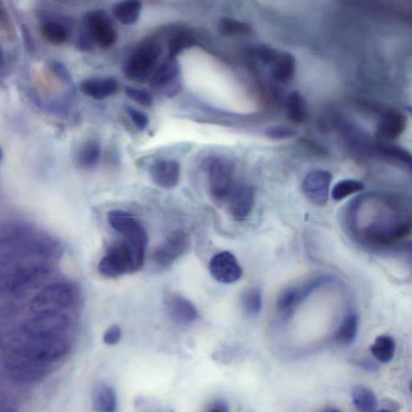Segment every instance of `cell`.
<instances>
[{
	"mask_svg": "<svg viewBox=\"0 0 412 412\" xmlns=\"http://www.w3.org/2000/svg\"><path fill=\"white\" fill-rule=\"evenodd\" d=\"M352 399L358 412H375L378 409V398L367 387L363 385L353 387Z\"/></svg>",
	"mask_w": 412,
	"mask_h": 412,
	"instance_id": "603a6c76",
	"label": "cell"
},
{
	"mask_svg": "<svg viewBox=\"0 0 412 412\" xmlns=\"http://www.w3.org/2000/svg\"><path fill=\"white\" fill-rule=\"evenodd\" d=\"M42 35L46 42L54 45H61L69 37L67 28L61 23L54 20L45 21L40 28Z\"/></svg>",
	"mask_w": 412,
	"mask_h": 412,
	"instance_id": "83f0119b",
	"label": "cell"
},
{
	"mask_svg": "<svg viewBox=\"0 0 412 412\" xmlns=\"http://www.w3.org/2000/svg\"><path fill=\"white\" fill-rule=\"evenodd\" d=\"M84 25L93 42L102 49L112 47L117 40V32L105 11H89L84 16Z\"/></svg>",
	"mask_w": 412,
	"mask_h": 412,
	"instance_id": "30bf717a",
	"label": "cell"
},
{
	"mask_svg": "<svg viewBox=\"0 0 412 412\" xmlns=\"http://www.w3.org/2000/svg\"><path fill=\"white\" fill-rule=\"evenodd\" d=\"M161 54V46L156 40H144L125 60L123 66L124 76L137 83L150 80L158 68L156 65Z\"/></svg>",
	"mask_w": 412,
	"mask_h": 412,
	"instance_id": "7a4b0ae2",
	"label": "cell"
},
{
	"mask_svg": "<svg viewBox=\"0 0 412 412\" xmlns=\"http://www.w3.org/2000/svg\"><path fill=\"white\" fill-rule=\"evenodd\" d=\"M121 329L119 326H110L107 331L105 334L103 336V341L107 345L114 346L118 343L121 339Z\"/></svg>",
	"mask_w": 412,
	"mask_h": 412,
	"instance_id": "ab89813d",
	"label": "cell"
},
{
	"mask_svg": "<svg viewBox=\"0 0 412 412\" xmlns=\"http://www.w3.org/2000/svg\"><path fill=\"white\" fill-rule=\"evenodd\" d=\"M232 218L245 220L252 213L254 205V191L247 184H235L225 201Z\"/></svg>",
	"mask_w": 412,
	"mask_h": 412,
	"instance_id": "4fadbf2b",
	"label": "cell"
},
{
	"mask_svg": "<svg viewBox=\"0 0 412 412\" xmlns=\"http://www.w3.org/2000/svg\"><path fill=\"white\" fill-rule=\"evenodd\" d=\"M46 275H48L47 269L40 266H29L16 271L8 282V289L13 294L27 292L42 281Z\"/></svg>",
	"mask_w": 412,
	"mask_h": 412,
	"instance_id": "e0dca14e",
	"label": "cell"
},
{
	"mask_svg": "<svg viewBox=\"0 0 412 412\" xmlns=\"http://www.w3.org/2000/svg\"><path fill=\"white\" fill-rule=\"evenodd\" d=\"M219 30L225 36L241 37L251 33L252 28L245 22L230 18H223L219 23Z\"/></svg>",
	"mask_w": 412,
	"mask_h": 412,
	"instance_id": "1f68e13d",
	"label": "cell"
},
{
	"mask_svg": "<svg viewBox=\"0 0 412 412\" xmlns=\"http://www.w3.org/2000/svg\"><path fill=\"white\" fill-rule=\"evenodd\" d=\"M332 181V174L326 170H313L307 173L302 183V191L306 199L313 205H326Z\"/></svg>",
	"mask_w": 412,
	"mask_h": 412,
	"instance_id": "8fae6325",
	"label": "cell"
},
{
	"mask_svg": "<svg viewBox=\"0 0 412 412\" xmlns=\"http://www.w3.org/2000/svg\"><path fill=\"white\" fill-rule=\"evenodd\" d=\"M288 119L295 124H302L306 119L307 109L305 98L298 92H292L286 102Z\"/></svg>",
	"mask_w": 412,
	"mask_h": 412,
	"instance_id": "484cf974",
	"label": "cell"
},
{
	"mask_svg": "<svg viewBox=\"0 0 412 412\" xmlns=\"http://www.w3.org/2000/svg\"><path fill=\"white\" fill-rule=\"evenodd\" d=\"M399 114H389L382 123V130L384 134L393 136L398 134L399 129L403 126Z\"/></svg>",
	"mask_w": 412,
	"mask_h": 412,
	"instance_id": "d590c367",
	"label": "cell"
},
{
	"mask_svg": "<svg viewBox=\"0 0 412 412\" xmlns=\"http://www.w3.org/2000/svg\"><path fill=\"white\" fill-rule=\"evenodd\" d=\"M49 66L52 71H53L56 76L59 78L63 82L71 83V76L67 68L64 64L57 61H51Z\"/></svg>",
	"mask_w": 412,
	"mask_h": 412,
	"instance_id": "f35d334b",
	"label": "cell"
},
{
	"mask_svg": "<svg viewBox=\"0 0 412 412\" xmlns=\"http://www.w3.org/2000/svg\"><path fill=\"white\" fill-rule=\"evenodd\" d=\"M21 32L23 38H24L25 49L29 52V53H32V52H33L35 49V44L31 32L29 30L28 26L25 25H22Z\"/></svg>",
	"mask_w": 412,
	"mask_h": 412,
	"instance_id": "60d3db41",
	"label": "cell"
},
{
	"mask_svg": "<svg viewBox=\"0 0 412 412\" xmlns=\"http://www.w3.org/2000/svg\"><path fill=\"white\" fill-rule=\"evenodd\" d=\"M71 288L62 283H55L46 287L35 297L29 305L35 313L59 312L72 303Z\"/></svg>",
	"mask_w": 412,
	"mask_h": 412,
	"instance_id": "8992f818",
	"label": "cell"
},
{
	"mask_svg": "<svg viewBox=\"0 0 412 412\" xmlns=\"http://www.w3.org/2000/svg\"><path fill=\"white\" fill-rule=\"evenodd\" d=\"M396 344L392 336L381 335L377 336L372 346H370V352L377 361L387 364L391 363L396 355Z\"/></svg>",
	"mask_w": 412,
	"mask_h": 412,
	"instance_id": "cb8c5ba5",
	"label": "cell"
},
{
	"mask_svg": "<svg viewBox=\"0 0 412 412\" xmlns=\"http://www.w3.org/2000/svg\"><path fill=\"white\" fill-rule=\"evenodd\" d=\"M240 301L242 311L248 316H257L262 310V293L257 288L246 289L241 295Z\"/></svg>",
	"mask_w": 412,
	"mask_h": 412,
	"instance_id": "f1b7e54d",
	"label": "cell"
},
{
	"mask_svg": "<svg viewBox=\"0 0 412 412\" xmlns=\"http://www.w3.org/2000/svg\"><path fill=\"white\" fill-rule=\"evenodd\" d=\"M188 237L182 230H177L167 237L160 247L155 249L154 260L160 268H168L175 263L188 247Z\"/></svg>",
	"mask_w": 412,
	"mask_h": 412,
	"instance_id": "5bb4252c",
	"label": "cell"
},
{
	"mask_svg": "<svg viewBox=\"0 0 412 412\" xmlns=\"http://www.w3.org/2000/svg\"><path fill=\"white\" fill-rule=\"evenodd\" d=\"M69 326L66 315L60 312L37 313L23 324V331L28 336H51L66 330Z\"/></svg>",
	"mask_w": 412,
	"mask_h": 412,
	"instance_id": "9c48e42d",
	"label": "cell"
},
{
	"mask_svg": "<svg viewBox=\"0 0 412 412\" xmlns=\"http://www.w3.org/2000/svg\"><path fill=\"white\" fill-rule=\"evenodd\" d=\"M364 184L357 179H343L335 184L332 189V197L336 201H340L364 189Z\"/></svg>",
	"mask_w": 412,
	"mask_h": 412,
	"instance_id": "f546056e",
	"label": "cell"
},
{
	"mask_svg": "<svg viewBox=\"0 0 412 412\" xmlns=\"http://www.w3.org/2000/svg\"><path fill=\"white\" fill-rule=\"evenodd\" d=\"M208 412H228V408L223 404L217 405Z\"/></svg>",
	"mask_w": 412,
	"mask_h": 412,
	"instance_id": "ee69618b",
	"label": "cell"
},
{
	"mask_svg": "<svg viewBox=\"0 0 412 412\" xmlns=\"http://www.w3.org/2000/svg\"><path fill=\"white\" fill-rule=\"evenodd\" d=\"M151 178L158 187L171 189L177 187L181 177V166L173 160L156 161L151 167Z\"/></svg>",
	"mask_w": 412,
	"mask_h": 412,
	"instance_id": "9a60e30c",
	"label": "cell"
},
{
	"mask_svg": "<svg viewBox=\"0 0 412 412\" xmlns=\"http://www.w3.org/2000/svg\"><path fill=\"white\" fill-rule=\"evenodd\" d=\"M359 317L355 312L348 314L335 334L336 343L341 346H349L355 341L358 333Z\"/></svg>",
	"mask_w": 412,
	"mask_h": 412,
	"instance_id": "7402d4cb",
	"label": "cell"
},
{
	"mask_svg": "<svg viewBox=\"0 0 412 412\" xmlns=\"http://www.w3.org/2000/svg\"><path fill=\"white\" fill-rule=\"evenodd\" d=\"M69 351L67 342L59 336H28L11 340L7 345L11 355L49 363L66 356Z\"/></svg>",
	"mask_w": 412,
	"mask_h": 412,
	"instance_id": "6da1fadb",
	"label": "cell"
},
{
	"mask_svg": "<svg viewBox=\"0 0 412 412\" xmlns=\"http://www.w3.org/2000/svg\"><path fill=\"white\" fill-rule=\"evenodd\" d=\"M149 86L166 98L175 97L182 91L181 66L176 58L168 57L155 69Z\"/></svg>",
	"mask_w": 412,
	"mask_h": 412,
	"instance_id": "52a82bcc",
	"label": "cell"
},
{
	"mask_svg": "<svg viewBox=\"0 0 412 412\" xmlns=\"http://www.w3.org/2000/svg\"><path fill=\"white\" fill-rule=\"evenodd\" d=\"M326 277H317L307 282L289 287L283 290L278 295L276 307L280 315L284 318H288L298 310V307L310 297L315 289L327 282Z\"/></svg>",
	"mask_w": 412,
	"mask_h": 412,
	"instance_id": "ba28073f",
	"label": "cell"
},
{
	"mask_svg": "<svg viewBox=\"0 0 412 412\" xmlns=\"http://www.w3.org/2000/svg\"><path fill=\"white\" fill-rule=\"evenodd\" d=\"M381 152L390 158L404 162L412 168V155L407 151L399 147L385 146L381 148Z\"/></svg>",
	"mask_w": 412,
	"mask_h": 412,
	"instance_id": "e575fe53",
	"label": "cell"
},
{
	"mask_svg": "<svg viewBox=\"0 0 412 412\" xmlns=\"http://www.w3.org/2000/svg\"><path fill=\"white\" fill-rule=\"evenodd\" d=\"M107 219L110 226L122 235L127 233L141 225V223L132 214L121 210L110 211Z\"/></svg>",
	"mask_w": 412,
	"mask_h": 412,
	"instance_id": "4316f807",
	"label": "cell"
},
{
	"mask_svg": "<svg viewBox=\"0 0 412 412\" xmlns=\"http://www.w3.org/2000/svg\"><path fill=\"white\" fill-rule=\"evenodd\" d=\"M92 403L96 412H115L117 396L112 387L100 382L93 390Z\"/></svg>",
	"mask_w": 412,
	"mask_h": 412,
	"instance_id": "d6986e66",
	"label": "cell"
},
{
	"mask_svg": "<svg viewBox=\"0 0 412 412\" xmlns=\"http://www.w3.org/2000/svg\"><path fill=\"white\" fill-rule=\"evenodd\" d=\"M0 412H17V405L13 400L2 396L0 401Z\"/></svg>",
	"mask_w": 412,
	"mask_h": 412,
	"instance_id": "7bdbcfd3",
	"label": "cell"
},
{
	"mask_svg": "<svg viewBox=\"0 0 412 412\" xmlns=\"http://www.w3.org/2000/svg\"><path fill=\"white\" fill-rule=\"evenodd\" d=\"M410 391H411V393L412 394V381H411V384H410Z\"/></svg>",
	"mask_w": 412,
	"mask_h": 412,
	"instance_id": "7dc6e473",
	"label": "cell"
},
{
	"mask_svg": "<svg viewBox=\"0 0 412 412\" xmlns=\"http://www.w3.org/2000/svg\"><path fill=\"white\" fill-rule=\"evenodd\" d=\"M79 87L86 96L102 100L114 94L118 89V83L112 78H89L83 81Z\"/></svg>",
	"mask_w": 412,
	"mask_h": 412,
	"instance_id": "ac0fdd59",
	"label": "cell"
},
{
	"mask_svg": "<svg viewBox=\"0 0 412 412\" xmlns=\"http://www.w3.org/2000/svg\"><path fill=\"white\" fill-rule=\"evenodd\" d=\"M125 94L132 101H134L145 107L153 106V98L150 93L145 90L137 89L135 87L126 86L124 88Z\"/></svg>",
	"mask_w": 412,
	"mask_h": 412,
	"instance_id": "836d02e7",
	"label": "cell"
},
{
	"mask_svg": "<svg viewBox=\"0 0 412 412\" xmlns=\"http://www.w3.org/2000/svg\"><path fill=\"white\" fill-rule=\"evenodd\" d=\"M270 67L271 76L276 82L288 83L294 77L295 57L288 53H278Z\"/></svg>",
	"mask_w": 412,
	"mask_h": 412,
	"instance_id": "ffe728a7",
	"label": "cell"
},
{
	"mask_svg": "<svg viewBox=\"0 0 412 412\" xmlns=\"http://www.w3.org/2000/svg\"><path fill=\"white\" fill-rule=\"evenodd\" d=\"M235 165L228 158H217L208 165V191L214 201L224 203L228 199L235 185Z\"/></svg>",
	"mask_w": 412,
	"mask_h": 412,
	"instance_id": "3957f363",
	"label": "cell"
},
{
	"mask_svg": "<svg viewBox=\"0 0 412 412\" xmlns=\"http://www.w3.org/2000/svg\"><path fill=\"white\" fill-rule=\"evenodd\" d=\"M143 4L138 0H126L116 4L112 9L113 16L122 24L133 25L141 17Z\"/></svg>",
	"mask_w": 412,
	"mask_h": 412,
	"instance_id": "44dd1931",
	"label": "cell"
},
{
	"mask_svg": "<svg viewBox=\"0 0 412 412\" xmlns=\"http://www.w3.org/2000/svg\"><path fill=\"white\" fill-rule=\"evenodd\" d=\"M324 412H342V411H341L340 410H338V409H335V408H330V409L326 410Z\"/></svg>",
	"mask_w": 412,
	"mask_h": 412,
	"instance_id": "bcb514c9",
	"label": "cell"
},
{
	"mask_svg": "<svg viewBox=\"0 0 412 412\" xmlns=\"http://www.w3.org/2000/svg\"><path fill=\"white\" fill-rule=\"evenodd\" d=\"M125 110L133 122V124H134L139 131H143L146 129L149 123V119L146 114L130 106L126 107Z\"/></svg>",
	"mask_w": 412,
	"mask_h": 412,
	"instance_id": "8d00e7d4",
	"label": "cell"
},
{
	"mask_svg": "<svg viewBox=\"0 0 412 412\" xmlns=\"http://www.w3.org/2000/svg\"><path fill=\"white\" fill-rule=\"evenodd\" d=\"M93 44H94V42H93L89 35L86 33L78 38L77 45L81 50L90 51L93 48Z\"/></svg>",
	"mask_w": 412,
	"mask_h": 412,
	"instance_id": "b9f144b4",
	"label": "cell"
},
{
	"mask_svg": "<svg viewBox=\"0 0 412 412\" xmlns=\"http://www.w3.org/2000/svg\"><path fill=\"white\" fill-rule=\"evenodd\" d=\"M3 365L9 378L20 384H34L49 373L48 363L11 353L5 358Z\"/></svg>",
	"mask_w": 412,
	"mask_h": 412,
	"instance_id": "277c9868",
	"label": "cell"
},
{
	"mask_svg": "<svg viewBox=\"0 0 412 412\" xmlns=\"http://www.w3.org/2000/svg\"><path fill=\"white\" fill-rule=\"evenodd\" d=\"M98 271L108 278H117L137 271L130 249L124 241L109 247L98 264Z\"/></svg>",
	"mask_w": 412,
	"mask_h": 412,
	"instance_id": "5b68a950",
	"label": "cell"
},
{
	"mask_svg": "<svg viewBox=\"0 0 412 412\" xmlns=\"http://www.w3.org/2000/svg\"><path fill=\"white\" fill-rule=\"evenodd\" d=\"M212 277L216 281L231 284L239 281L242 276V269L235 255L229 252L216 254L208 265Z\"/></svg>",
	"mask_w": 412,
	"mask_h": 412,
	"instance_id": "7c38bea8",
	"label": "cell"
},
{
	"mask_svg": "<svg viewBox=\"0 0 412 412\" xmlns=\"http://www.w3.org/2000/svg\"><path fill=\"white\" fill-rule=\"evenodd\" d=\"M165 305L168 315L179 324L193 323L199 317L194 305L182 295L174 293L167 295Z\"/></svg>",
	"mask_w": 412,
	"mask_h": 412,
	"instance_id": "2e32d148",
	"label": "cell"
},
{
	"mask_svg": "<svg viewBox=\"0 0 412 412\" xmlns=\"http://www.w3.org/2000/svg\"><path fill=\"white\" fill-rule=\"evenodd\" d=\"M101 144L95 139H90L80 148L78 153V164L83 170H91L100 160Z\"/></svg>",
	"mask_w": 412,
	"mask_h": 412,
	"instance_id": "d4e9b609",
	"label": "cell"
},
{
	"mask_svg": "<svg viewBox=\"0 0 412 412\" xmlns=\"http://www.w3.org/2000/svg\"><path fill=\"white\" fill-rule=\"evenodd\" d=\"M375 412H398L396 408H382L381 410H377Z\"/></svg>",
	"mask_w": 412,
	"mask_h": 412,
	"instance_id": "f6af8a7d",
	"label": "cell"
},
{
	"mask_svg": "<svg viewBox=\"0 0 412 412\" xmlns=\"http://www.w3.org/2000/svg\"><path fill=\"white\" fill-rule=\"evenodd\" d=\"M278 52L275 49L266 47V46H259L254 48L252 51V54L255 58L264 64V65L270 66L272 61H274Z\"/></svg>",
	"mask_w": 412,
	"mask_h": 412,
	"instance_id": "74e56055",
	"label": "cell"
},
{
	"mask_svg": "<svg viewBox=\"0 0 412 412\" xmlns=\"http://www.w3.org/2000/svg\"><path fill=\"white\" fill-rule=\"evenodd\" d=\"M194 38L188 32L181 31L173 35L168 42V57L176 58L185 49H187L194 45Z\"/></svg>",
	"mask_w": 412,
	"mask_h": 412,
	"instance_id": "4dcf8cb0",
	"label": "cell"
},
{
	"mask_svg": "<svg viewBox=\"0 0 412 412\" xmlns=\"http://www.w3.org/2000/svg\"><path fill=\"white\" fill-rule=\"evenodd\" d=\"M265 135L273 141H284L297 136L298 131L290 126L273 125L265 130Z\"/></svg>",
	"mask_w": 412,
	"mask_h": 412,
	"instance_id": "d6a6232c",
	"label": "cell"
}]
</instances>
